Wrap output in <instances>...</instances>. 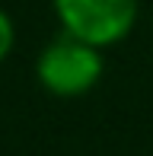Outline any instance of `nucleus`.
Returning <instances> with one entry per match:
<instances>
[{
  "instance_id": "f03ea898",
  "label": "nucleus",
  "mask_w": 153,
  "mask_h": 156,
  "mask_svg": "<svg viewBox=\"0 0 153 156\" xmlns=\"http://www.w3.org/2000/svg\"><path fill=\"white\" fill-rule=\"evenodd\" d=\"M64 32L96 48L118 45L137 23V0H51Z\"/></svg>"
},
{
  "instance_id": "7ed1b4c3",
  "label": "nucleus",
  "mask_w": 153,
  "mask_h": 156,
  "mask_svg": "<svg viewBox=\"0 0 153 156\" xmlns=\"http://www.w3.org/2000/svg\"><path fill=\"white\" fill-rule=\"evenodd\" d=\"M13 45H16V29H13V19L0 10V64L10 58Z\"/></svg>"
},
{
  "instance_id": "f257e3e1",
  "label": "nucleus",
  "mask_w": 153,
  "mask_h": 156,
  "mask_svg": "<svg viewBox=\"0 0 153 156\" xmlns=\"http://www.w3.org/2000/svg\"><path fill=\"white\" fill-rule=\"evenodd\" d=\"M99 51L102 48L76 38L70 32L48 41L35 58V76H38L41 89H48L51 96H61V99L89 93L99 83L102 67H105Z\"/></svg>"
}]
</instances>
